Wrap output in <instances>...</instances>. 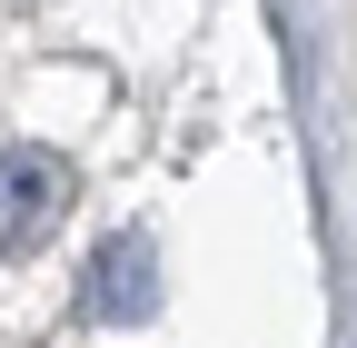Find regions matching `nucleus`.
Wrapping results in <instances>:
<instances>
[{
    "label": "nucleus",
    "instance_id": "f257e3e1",
    "mask_svg": "<svg viewBox=\"0 0 357 348\" xmlns=\"http://www.w3.org/2000/svg\"><path fill=\"white\" fill-rule=\"evenodd\" d=\"M70 159L60 150H10L0 159V259H20L30 239H50L60 219H70Z\"/></svg>",
    "mask_w": 357,
    "mask_h": 348
},
{
    "label": "nucleus",
    "instance_id": "f03ea898",
    "mask_svg": "<svg viewBox=\"0 0 357 348\" xmlns=\"http://www.w3.org/2000/svg\"><path fill=\"white\" fill-rule=\"evenodd\" d=\"M149 309H159V249H149L139 229L100 239L89 289H79V319H89V328H129V319H149Z\"/></svg>",
    "mask_w": 357,
    "mask_h": 348
}]
</instances>
